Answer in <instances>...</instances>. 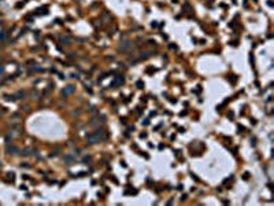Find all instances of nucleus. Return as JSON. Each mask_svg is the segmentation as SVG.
I'll return each instance as SVG.
<instances>
[{"instance_id":"nucleus-1","label":"nucleus","mask_w":274,"mask_h":206,"mask_svg":"<svg viewBox=\"0 0 274 206\" xmlns=\"http://www.w3.org/2000/svg\"><path fill=\"white\" fill-rule=\"evenodd\" d=\"M87 140L89 144H96V143H100V139L97 137L96 135H93V133H89V135H87Z\"/></svg>"},{"instance_id":"nucleus-2","label":"nucleus","mask_w":274,"mask_h":206,"mask_svg":"<svg viewBox=\"0 0 274 206\" xmlns=\"http://www.w3.org/2000/svg\"><path fill=\"white\" fill-rule=\"evenodd\" d=\"M74 85H67L63 91H62V95H66V96H69V95H71L73 92H74Z\"/></svg>"},{"instance_id":"nucleus-3","label":"nucleus","mask_w":274,"mask_h":206,"mask_svg":"<svg viewBox=\"0 0 274 206\" xmlns=\"http://www.w3.org/2000/svg\"><path fill=\"white\" fill-rule=\"evenodd\" d=\"M130 47H132V43H130V41H123V43H121L119 50H121V51H127Z\"/></svg>"},{"instance_id":"nucleus-4","label":"nucleus","mask_w":274,"mask_h":206,"mask_svg":"<svg viewBox=\"0 0 274 206\" xmlns=\"http://www.w3.org/2000/svg\"><path fill=\"white\" fill-rule=\"evenodd\" d=\"M93 135H96L97 137H99V139H100V142H103V140H104V137H106L104 131H103V129H96V131L93 132Z\"/></svg>"},{"instance_id":"nucleus-5","label":"nucleus","mask_w":274,"mask_h":206,"mask_svg":"<svg viewBox=\"0 0 274 206\" xmlns=\"http://www.w3.org/2000/svg\"><path fill=\"white\" fill-rule=\"evenodd\" d=\"M7 153L8 154H18L19 150H18L15 146H7Z\"/></svg>"},{"instance_id":"nucleus-6","label":"nucleus","mask_w":274,"mask_h":206,"mask_svg":"<svg viewBox=\"0 0 274 206\" xmlns=\"http://www.w3.org/2000/svg\"><path fill=\"white\" fill-rule=\"evenodd\" d=\"M103 118H104V117H100V118H99V117H96V118H93L92 121H90V122H89V125H92V126H93V125L99 124V122H103V121H100V120H103Z\"/></svg>"},{"instance_id":"nucleus-7","label":"nucleus","mask_w":274,"mask_h":206,"mask_svg":"<svg viewBox=\"0 0 274 206\" xmlns=\"http://www.w3.org/2000/svg\"><path fill=\"white\" fill-rule=\"evenodd\" d=\"M73 161H74V157H73V155H66V157H65V162H66V163H70V162H73Z\"/></svg>"},{"instance_id":"nucleus-8","label":"nucleus","mask_w":274,"mask_h":206,"mask_svg":"<svg viewBox=\"0 0 274 206\" xmlns=\"http://www.w3.org/2000/svg\"><path fill=\"white\" fill-rule=\"evenodd\" d=\"M60 41H62V44H69L70 43V39L69 37H62V39H60Z\"/></svg>"}]
</instances>
